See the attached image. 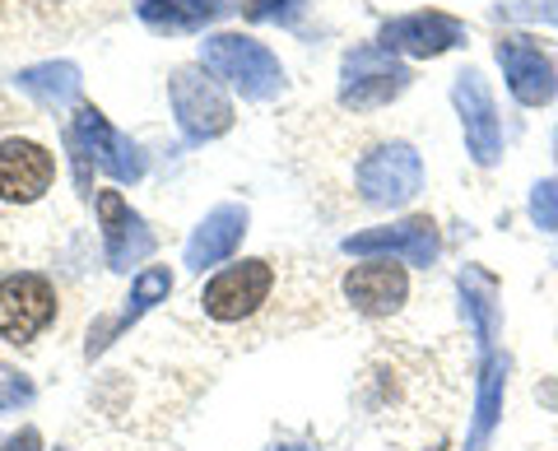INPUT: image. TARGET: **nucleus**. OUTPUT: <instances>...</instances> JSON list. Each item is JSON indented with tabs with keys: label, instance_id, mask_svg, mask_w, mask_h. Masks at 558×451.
Wrapping results in <instances>:
<instances>
[{
	"label": "nucleus",
	"instance_id": "obj_13",
	"mask_svg": "<svg viewBox=\"0 0 558 451\" xmlns=\"http://www.w3.org/2000/svg\"><path fill=\"white\" fill-rule=\"evenodd\" d=\"M242 233H247V205H238V200L215 205V210H209L186 237V270L201 275L209 266L229 261V256L238 252Z\"/></svg>",
	"mask_w": 558,
	"mask_h": 451
},
{
	"label": "nucleus",
	"instance_id": "obj_23",
	"mask_svg": "<svg viewBox=\"0 0 558 451\" xmlns=\"http://www.w3.org/2000/svg\"><path fill=\"white\" fill-rule=\"evenodd\" d=\"M531 219L539 229L558 233V178H545V182L531 186Z\"/></svg>",
	"mask_w": 558,
	"mask_h": 451
},
{
	"label": "nucleus",
	"instance_id": "obj_6",
	"mask_svg": "<svg viewBox=\"0 0 558 451\" xmlns=\"http://www.w3.org/2000/svg\"><path fill=\"white\" fill-rule=\"evenodd\" d=\"M57 321V284L38 270H20L0 280V340L33 344Z\"/></svg>",
	"mask_w": 558,
	"mask_h": 451
},
{
	"label": "nucleus",
	"instance_id": "obj_10",
	"mask_svg": "<svg viewBox=\"0 0 558 451\" xmlns=\"http://www.w3.org/2000/svg\"><path fill=\"white\" fill-rule=\"evenodd\" d=\"M451 102L461 112V131H465V149L480 168H494L502 154V121L494 108V94L480 71H461L457 84H451Z\"/></svg>",
	"mask_w": 558,
	"mask_h": 451
},
{
	"label": "nucleus",
	"instance_id": "obj_20",
	"mask_svg": "<svg viewBox=\"0 0 558 451\" xmlns=\"http://www.w3.org/2000/svg\"><path fill=\"white\" fill-rule=\"evenodd\" d=\"M461 298H465V312H470V321H475V331H480V344L494 340V280H488L484 270H465L461 275Z\"/></svg>",
	"mask_w": 558,
	"mask_h": 451
},
{
	"label": "nucleus",
	"instance_id": "obj_5",
	"mask_svg": "<svg viewBox=\"0 0 558 451\" xmlns=\"http://www.w3.org/2000/svg\"><path fill=\"white\" fill-rule=\"evenodd\" d=\"M354 182H359V196L368 205L400 210V205H410L418 191H424V163H418L414 145L391 141V145H377V149L363 154Z\"/></svg>",
	"mask_w": 558,
	"mask_h": 451
},
{
	"label": "nucleus",
	"instance_id": "obj_24",
	"mask_svg": "<svg viewBox=\"0 0 558 451\" xmlns=\"http://www.w3.org/2000/svg\"><path fill=\"white\" fill-rule=\"evenodd\" d=\"M498 20H545V24H558V0H502Z\"/></svg>",
	"mask_w": 558,
	"mask_h": 451
},
{
	"label": "nucleus",
	"instance_id": "obj_21",
	"mask_svg": "<svg viewBox=\"0 0 558 451\" xmlns=\"http://www.w3.org/2000/svg\"><path fill=\"white\" fill-rule=\"evenodd\" d=\"M307 10V0H242V14L252 24H293Z\"/></svg>",
	"mask_w": 558,
	"mask_h": 451
},
{
	"label": "nucleus",
	"instance_id": "obj_11",
	"mask_svg": "<svg viewBox=\"0 0 558 451\" xmlns=\"http://www.w3.org/2000/svg\"><path fill=\"white\" fill-rule=\"evenodd\" d=\"M94 210L102 223V252H108L112 270H131L154 252V233L145 229V219L131 210V200L121 191H98Z\"/></svg>",
	"mask_w": 558,
	"mask_h": 451
},
{
	"label": "nucleus",
	"instance_id": "obj_1",
	"mask_svg": "<svg viewBox=\"0 0 558 451\" xmlns=\"http://www.w3.org/2000/svg\"><path fill=\"white\" fill-rule=\"evenodd\" d=\"M65 149L70 159H75V186L80 196H94L89 191V172H108L112 182H140L145 178V154H140V145L131 141V135H121L108 117H102L94 102H84V108H75V117L65 121Z\"/></svg>",
	"mask_w": 558,
	"mask_h": 451
},
{
	"label": "nucleus",
	"instance_id": "obj_4",
	"mask_svg": "<svg viewBox=\"0 0 558 451\" xmlns=\"http://www.w3.org/2000/svg\"><path fill=\"white\" fill-rule=\"evenodd\" d=\"M410 89V65L396 61L387 47H354L340 61V102L354 112L387 108Z\"/></svg>",
	"mask_w": 558,
	"mask_h": 451
},
{
	"label": "nucleus",
	"instance_id": "obj_12",
	"mask_svg": "<svg viewBox=\"0 0 558 451\" xmlns=\"http://www.w3.org/2000/svg\"><path fill=\"white\" fill-rule=\"evenodd\" d=\"M57 182V159L38 141H0V200L33 205Z\"/></svg>",
	"mask_w": 558,
	"mask_h": 451
},
{
	"label": "nucleus",
	"instance_id": "obj_22",
	"mask_svg": "<svg viewBox=\"0 0 558 451\" xmlns=\"http://www.w3.org/2000/svg\"><path fill=\"white\" fill-rule=\"evenodd\" d=\"M33 395H38V387H33V377H28V373H20V368H5V363H0V414H10V410L28 405Z\"/></svg>",
	"mask_w": 558,
	"mask_h": 451
},
{
	"label": "nucleus",
	"instance_id": "obj_15",
	"mask_svg": "<svg viewBox=\"0 0 558 451\" xmlns=\"http://www.w3.org/2000/svg\"><path fill=\"white\" fill-rule=\"evenodd\" d=\"M405 293H410V275L396 261H368V266H354L344 275V298L354 303L363 317H391V312H400V303H405Z\"/></svg>",
	"mask_w": 558,
	"mask_h": 451
},
{
	"label": "nucleus",
	"instance_id": "obj_14",
	"mask_svg": "<svg viewBox=\"0 0 558 451\" xmlns=\"http://www.w3.org/2000/svg\"><path fill=\"white\" fill-rule=\"evenodd\" d=\"M498 61H502V75H508V89L521 108H545V102L558 94V80H554V65L539 47H531L526 38H502L498 42Z\"/></svg>",
	"mask_w": 558,
	"mask_h": 451
},
{
	"label": "nucleus",
	"instance_id": "obj_8",
	"mask_svg": "<svg viewBox=\"0 0 558 451\" xmlns=\"http://www.w3.org/2000/svg\"><path fill=\"white\" fill-rule=\"evenodd\" d=\"M344 252L349 256H391V261H405V266H433L442 252V237L428 215H410L400 223H381V229L344 237Z\"/></svg>",
	"mask_w": 558,
	"mask_h": 451
},
{
	"label": "nucleus",
	"instance_id": "obj_2",
	"mask_svg": "<svg viewBox=\"0 0 558 451\" xmlns=\"http://www.w3.org/2000/svg\"><path fill=\"white\" fill-rule=\"evenodd\" d=\"M201 65L215 80L233 84V89L252 102H270L284 94V84H289L275 51L266 42L247 38V33H209L201 42Z\"/></svg>",
	"mask_w": 558,
	"mask_h": 451
},
{
	"label": "nucleus",
	"instance_id": "obj_25",
	"mask_svg": "<svg viewBox=\"0 0 558 451\" xmlns=\"http://www.w3.org/2000/svg\"><path fill=\"white\" fill-rule=\"evenodd\" d=\"M0 451H43V432L38 428H20L14 438H5Z\"/></svg>",
	"mask_w": 558,
	"mask_h": 451
},
{
	"label": "nucleus",
	"instance_id": "obj_28",
	"mask_svg": "<svg viewBox=\"0 0 558 451\" xmlns=\"http://www.w3.org/2000/svg\"><path fill=\"white\" fill-rule=\"evenodd\" d=\"M57 451H61V447H57Z\"/></svg>",
	"mask_w": 558,
	"mask_h": 451
},
{
	"label": "nucleus",
	"instance_id": "obj_27",
	"mask_svg": "<svg viewBox=\"0 0 558 451\" xmlns=\"http://www.w3.org/2000/svg\"><path fill=\"white\" fill-rule=\"evenodd\" d=\"M554 154H558V131H554Z\"/></svg>",
	"mask_w": 558,
	"mask_h": 451
},
{
	"label": "nucleus",
	"instance_id": "obj_9",
	"mask_svg": "<svg viewBox=\"0 0 558 451\" xmlns=\"http://www.w3.org/2000/svg\"><path fill=\"white\" fill-rule=\"evenodd\" d=\"M461 42H465V24L442 10L400 14V20H387L377 33V47H387L391 57H414V61H433Z\"/></svg>",
	"mask_w": 558,
	"mask_h": 451
},
{
	"label": "nucleus",
	"instance_id": "obj_16",
	"mask_svg": "<svg viewBox=\"0 0 558 451\" xmlns=\"http://www.w3.org/2000/svg\"><path fill=\"white\" fill-rule=\"evenodd\" d=\"M168 293H172V270H163V266H145V270H140L135 280H131L126 307H121L112 321H98L94 331H89V344H84V354H89V358H94V354H102V350H108V344H112V336H121L131 321L145 317L149 307L168 303Z\"/></svg>",
	"mask_w": 558,
	"mask_h": 451
},
{
	"label": "nucleus",
	"instance_id": "obj_26",
	"mask_svg": "<svg viewBox=\"0 0 558 451\" xmlns=\"http://www.w3.org/2000/svg\"><path fill=\"white\" fill-rule=\"evenodd\" d=\"M275 451H312V447H275Z\"/></svg>",
	"mask_w": 558,
	"mask_h": 451
},
{
	"label": "nucleus",
	"instance_id": "obj_19",
	"mask_svg": "<svg viewBox=\"0 0 558 451\" xmlns=\"http://www.w3.org/2000/svg\"><path fill=\"white\" fill-rule=\"evenodd\" d=\"M502 391H508V363L488 354L484 368H480V401H475V428L465 438V451H484L488 438L498 428V414H502Z\"/></svg>",
	"mask_w": 558,
	"mask_h": 451
},
{
	"label": "nucleus",
	"instance_id": "obj_7",
	"mask_svg": "<svg viewBox=\"0 0 558 451\" xmlns=\"http://www.w3.org/2000/svg\"><path fill=\"white\" fill-rule=\"evenodd\" d=\"M270 289H275V266L260 261V256H247V261L223 266L215 280L201 289V307H205V317L229 326V321H242V317H252V312H260V303L270 298Z\"/></svg>",
	"mask_w": 558,
	"mask_h": 451
},
{
	"label": "nucleus",
	"instance_id": "obj_18",
	"mask_svg": "<svg viewBox=\"0 0 558 451\" xmlns=\"http://www.w3.org/2000/svg\"><path fill=\"white\" fill-rule=\"evenodd\" d=\"M20 89L33 98V102H43V108L51 112H61L70 108V102L80 98L84 89V75H80V65L75 61H43V65H24L20 75Z\"/></svg>",
	"mask_w": 558,
	"mask_h": 451
},
{
	"label": "nucleus",
	"instance_id": "obj_17",
	"mask_svg": "<svg viewBox=\"0 0 558 451\" xmlns=\"http://www.w3.org/2000/svg\"><path fill=\"white\" fill-rule=\"evenodd\" d=\"M233 10V0H140V20L154 33H196Z\"/></svg>",
	"mask_w": 558,
	"mask_h": 451
},
{
	"label": "nucleus",
	"instance_id": "obj_3",
	"mask_svg": "<svg viewBox=\"0 0 558 451\" xmlns=\"http://www.w3.org/2000/svg\"><path fill=\"white\" fill-rule=\"evenodd\" d=\"M168 102L191 145H209L233 131V102L205 65H178L168 75Z\"/></svg>",
	"mask_w": 558,
	"mask_h": 451
}]
</instances>
